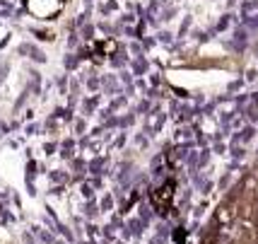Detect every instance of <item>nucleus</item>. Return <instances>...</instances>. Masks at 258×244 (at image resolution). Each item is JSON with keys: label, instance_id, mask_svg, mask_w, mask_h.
Masks as SVG:
<instances>
[{"label": "nucleus", "instance_id": "nucleus-1", "mask_svg": "<svg viewBox=\"0 0 258 244\" xmlns=\"http://www.w3.org/2000/svg\"><path fill=\"white\" fill-rule=\"evenodd\" d=\"M171 189H174V186H171V184H167L164 189H159V191H155V193H152V201H155V206L159 208V213L167 211V199H169V191H171Z\"/></svg>", "mask_w": 258, "mask_h": 244}]
</instances>
